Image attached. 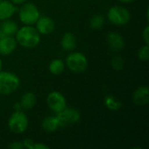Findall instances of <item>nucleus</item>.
<instances>
[{
  "mask_svg": "<svg viewBox=\"0 0 149 149\" xmlns=\"http://www.w3.org/2000/svg\"><path fill=\"white\" fill-rule=\"evenodd\" d=\"M47 105L54 113H58L66 107V100L59 92H52L48 94L46 99Z\"/></svg>",
  "mask_w": 149,
  "mask_h": 149,
  "instance_id": "nucleus-8",
  "label": "nucleus"
},
{
  "mask_svg": "<svg viewBox=\"0 0 149 149\" xmlns=\"http://www.w3.org/2000/svg\"><path fill=\"white\" fill-rule=\"evenodd\" d=\"M33 144H34V142H33L31 139H26V140H24V143H23L24 148L29 149H32Z\"/></svg>",
  "mask_w": 149,
  "mask_h": 149,
  "instance_id": "nucleus-23",
  "label": "nucleus"
},
{
  "mask_svg": "<svg viewBox=\"0 0 149 149\" xmlns=\"http://www.w3.org/2000/svg\"><path fill=\"white\" fill-rule=\"evenodd\" d=\"M0 1H2V0H0Z\"/></svg>",
  "mask_w": 149,
  "mask_h": 149,
  "instance_id": "nucleus-29",
  "label": "nucleus"
},
{
  "mask_svg": "<svg viewBox=\"0 0 149 149\" xmlns=\"http://www.w3.org/2000/svg\"><path fill=\"white\" fill-rule=\"evenodd\" d=\"M142 38L146 43V45L149 44V26H146L143 32H142Z\"/></svg>",
  "mask_w": 149,
  "mask_h": 149,
  "instance_id": "nucleus-22",
  "label": "nucleus"
},
{
  "mask_svg": "<svg viewBox=\"0 0 149 149\" xmlns=\"http://www.w3.org/2000/svg\"><path fill=\"white\" fill-rule=\"evenodd\" d=\"M119 1H120V2H122V3H132V2H134V0H119Z\"/></svg>",
  "mask_w": 149,
  "mask_h": 149,
  "instance_id": "nucleus-27",
  "label": "nucleus"
},
{
  "mask_svg": "<svg viewBox=\"0 0 149 149\" xmlns=\"http://www.w3.org/2000/svg\"><path fill=\"white\" fill-rule=\"evenodd\" d=\"M105 24V18L100 14H96L90 19V27L93 30L100 29Z\"/></svg>",
  "mask_w": 149,
  "mask_h": 149,
  "instance_id": "nucleus-19",
  "label": "nucleus"
},
{
  "mask_svg": "<svg viewBox=\"0 0 149 149\" xmlns=\"http://www.w3.org/2000/svg\"><path fill=\"white\" fill-rule=\"evenodd\" d=\"M32 149H49V147L42 143H34Z\"/></svg>",
  "mask_w": 149,
  "mask_h": 149,
  "instance_id": "nucleus-25",
  "label": "nucleus"
},
{
  "mask_svg": "<svg viewBox=\"0 0 149 149\" xmlns=\"http://www.w3.org/2000/svg\"><path fill=\"white\" fill-rule=\"evenodd\" d=\"M58 122L56 116H49L46 117L42 121V127L45 131L48 133H52L56 131L58 127Z\"/></svg>",
  "mask_w": 149,
  "mask_h": 149,
  "instance_id": "nucleus-17",
  "label": "nucleus"
},
{
  "mask_svg": "<svg viewBox=\"0 0 149 149\" xmlns=\"http://www.w3.org/2000/svg\"><path fill=\"white\" fill-rule=\"evenodd\" d=\"M2 66H3V62H2V60H1V58H0V71H1V69H2Z\"/></svg>",
  "mask_w": 149,
  "mask_h": 149,
  "instance_id": "nucleus-28",
  "label": "nucleus"
},
{
  "mask_svg": "<svg viewBox=\"0 0 149 149\" xmlns=\"http://www.w3.org/2000/svg\"><path fill=\"white\" fill-rule=\"evenodd\" d=\"M39 17L40 14L38 8L31 3H24L19 10L20 21L26 25L34 24L39 18Z\"/></svg>",
  "mask_w": 149,
  "mask_h": 149,
  "instance_id": "nucleus-5",
  "label": "nucleus"
},
{
  "mask_svg": "<svg viewBox=\"0 0 149 149\" xmlns=\"http://www.w3.org/2000/svg\"><path fill=\"white\" fill-rule=\"evenodd\" d=\"M133 100L137 106H145L148 103L149 89L147 86H139L133 94Z\"/></svg>",
  "mask_w": 149,
  "mask_h": 149,
  "instance_id": "nucleus-11",
  "label": "nucleus"
},
{
  "mask_svg": "<svg viewBox=\"0 0 149 149\" xmlns=\"http://www.w3.org/2000/svg\"><path fill=\"white\" fill-rule=\"evenodd\" d=\"M8 127L11 132L15 134H22L27 129L28 118L24 113L16 111L9 118Z\"/></svg>",
  "mask_w": 149,
  "mask_h": 149,
  "instance_id": "nucleus-6",
  "label": "nucleus"
},
{
  "mask_svg": "<svg viewBox=\"0 0 149 149\" xmlns=\"http://www.w3.org/2000/svg\"><path fill=\"white\" fill-rule=\"evenodd\" d=\"M107 41L109 47L113 51H120L125 46L123 38L117 32H110L107 37Z\"/></svg>",
  "mask_w": 149,
  "mask_h": 149,
  "instance_id": "nucleus-12",
  "label": "nucleus"
},
{
  "mask_svg": "<svg viewBox=\"0 0 149 149\" xmlns=\"http://www.w3.org/2000/svg\"><path fill=\"white\" fill-rule=\"evenodd\" d=\"M16 40L23 47L33 48L39 44L40 35L31 25H25L16 32Z\"/></svg>",
  "mask_w": 149,
  "mask_h": 149,
  "instance_id": "nucleus-1",
  "label": "nucleus"
},
{
  "mask_svg": "<svg viewBox=\"0 0 149 149\" xmlns=\"http://www.w3.org/2000/svg\"><path fill=\"white\" fill-rule=\"evenodd\" d=\"M17 24L11 20H5L1 25H0V31L4 36H12L16 34L17 31Z\"/></svg>",
  "mask_w": 149,
  "mask_h": 149,
  "instance_id": "nucleus-16",
  "label": "nucleus"
},
{
  "mask_svg": "<svg viewBox=\"0 0 149 149\" xmlns=\"http://www.w3.org/2000/svg\"><path fill=\"white\" fill-rule=\"evenodd\" d=\"M61 46L65 51H72L76 47V38L71 32H66L61 38Z\"/></svg>",
  "mask_w": 149,
  "mask_h": 149,
  "instance_id": "nucleus-14",
  "label": "nucleus"
},
{
  "mask_svg": "<svg viewBox=\"0 0 149 149\" xmlns=\"http://www.w3.org/2000/svg\"><path fill=\"white\" fill-rule=\"evenodd\" d=\"M56 118L58 120V126L65 127L77 123L80 119V114L79 112L74 108L65 107L62 111L57 113Z\"/></svg>",
  "mask_w": 149,
  "mask_h": 149,
  "instance_id": "nucleus-7",
  "label": "nucleus"
},
{
  "mask_svg": "<svg viewBox=\"0 0 149 149\" xmlns=\"http://www.w3.org/2000/svg\"><path fill=\"white\" fill-rule=\"evenodd\" d=\"M66 65L70 71L75 73L83 72L86 70L88 60L86 57L81 52H72L66 58Z\"/></svg>",
  "mask_w": 149,
  "mask_h": 149,
  "instance_id": "nucleus-4",
  "label": "nucleus"
},
{
  "mask_svg": "<svg viewBox=\"0 0 149 149\" xmlns=\"http://www.w3.org/2000/svg\"><path fill=\"white\" fill-rule=\"evenodd\" d=\"M9 148L12 149H22L24 148V145H23V143L18 142V141L17 142H12L11 144L9 145Z\"/></svg>",
  "mask_w": 149,
  "mask_h": 149,
  "instance_id": "nucleus-24",
  "label": "nucleus"
},
{
  "mask_svg": "<svg viewBox=\"0 0 149 149\" xmlns=\"http://www.w3.org/2000/svg\"><path fill=\"white\" fill-rule=\"evenodd\" d=\"M20 86L19 78L9 72L0 71V93L3 95H10L16 92Z\"/></svg>",
  "mask_w": 149,
  "mask_h": 149,
  "instance_id": "nucleus-2",
  "label": "nucleus"
},
{
  "mask_svg": "<svg viewBox=\"0 0 149 149\" xmlns=\"http://www.w3.org/2000/svg\"><path fill=\"white\" fill-rule=\"evenodd\" d=\"M107 17L109 21L115 25H125L130 21L131 15L127 8L115 5L108 10Z\"/></svg>",
  "mask_w": 149,
  "mask_h": 149,
  "instance_id": "nucleus-3",
  "label": "nucleus"
},
{
  "mask_svg": "<svg viewBox=\"0 0 149 149\" xmlns=\"http://www.w3.org/2000/svg\"><path fill=\"white\" fill-rule=\"evenodd\" d=\"M17 47V40L11 36L0 38V54L6 56L12 53Z\"/></svg>",
  "mask_w": 149,
  "mask_h": 149,
  "instance_id": "nucleus-10",
  "label": "nucleus"
},
{
  "mask_svg": "<svg viewBox=\"0 0 149 149\" xmlns=\"http://www.w3.org/2000/svg\"><path fill=\"white\" fill-rule=\"evenodd\" d=\"M138 58L142 61H148L149 58V47L148 45L142 46L138 52Z\"/></svg>",
  "mask_w": 149,
  "mask_h": 149,
  "instance_id": "nucleus-20",
  "label": "nucleus"
},
{
  "mask_svg": "<svg viewBox=\"0 0 149 149\" xmlns=\"http://www.w3.org/2000/svg\"><path fill=\"white\" fill-rule=\"evenodd\" d=\"M17 10L14 3L4 0L0 1V20L9 19L14 15Z\"/></svg>",
  "mask_w": 149,
  "mask_h": 149,
  "instance_id": "nucleus-13",
  "label": "nucleus"
},
{
  "mask_svg": "<svg viewBox=\"0 0 149 149\" xmlns=\"http://www.w3.org/2000/svg\"><path fill=\"white\" fill-rule=\"evenodd\" d=\"M37 102V97L36 95L31 92L25 93L22 97L20 100V106L24 109H31Z\"/></svg>",
  "mask_w": 149,
  "mask_h": 149,
  "instance_id": "nucleus-15",
  "label": "nucleus"
},
{
  "mask_svg": "<svg viewBox=\"0 0 149 149\" xmlns=\"http://www.w3.org/2000/svg\"><path fill=\"white\" fill-rule=\"evenodd\" d=\"M26 0H10V2L14 4H21L23 3H24Z\"/></svg>",
  "mask_w": 149,
  "mask_h": 149,
  "instance_id": "nucleus-26",
  "label": "nucleus"
},
{
  "mask_svg": "<svg viewBox=\"0 0 149 149\" xmlns=\"http://www.w3.org/2000/svg\"><path fill=\"white\" fill-rule=\"evenodd\" d=\"M65 70V63L62 59H53L49 65V71L54 75L61 74Z\"/></svg>",
  "mask_w": 149,
  "mask_h": 149,
  "instance_id": "nucleus-18",
  "label": "nucleus"
},
{
  "mask_svg": "<svg viewBox=\"0 0 149 149\" xmlns=\"http://www.w3.org/2000/svg\"><path fill=\"white\" fill-rule=\"evenodd\" d=\"M112 66L115 70H121L124 67V60L121 57L116 56L112 59Z\"/></svg>",
  "mask_w": 149,
  "mask_h": 149,
  "instance_id": "nucleus-21",
  "label": "nucleus"
},
{
  "mask_svg": "<svg viewBox=\"0 0 149 149\" xmlns=\"http://www.w3.org/2000/svg\"><path fill=\"white\" fill-rule=\"evenodd\" d=\"M36 24V29L39 32V34L48 35L54 31L55 23L49 17H39Z\"/></svg>",
  "mask_w": 149,
  "mask_h": 149,
  "instance_id": "nucleus-9",
  "label": "nucleus"
}]
</instances>
